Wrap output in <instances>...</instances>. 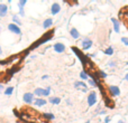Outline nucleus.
Returning <instances> with one entry per match:
<instances>
[{
  "label": "nucleus",
  "instance_id": "1",
  "mask_svg": "<svg viewBox=\"0 0 128 123\" xmlns=\"http://www.w3.org/2000/svg\"><path fill=\"white\" fill-rule=\"evenodd\" d=\"M22 100H24V102L27 104H32V103H34V101H35L33 93H25L24 96H22Z\"/></svg>",
  "mask_w": 128,
  "mask_h": 123
},
{
  "label": "nucleus",
  "instance_id": "2",
  "mask_svg": "<svg viewBox=\"0 0 128 123\" xmlns=\"http://www.w3.org/2000/svg\"><path fill=\"white\" fill-rule=\"evenodd\" d=\"M96 102H97V94H96V92H91L90 94H89V96H88V104H89V106L94 105Z\"/></svg>",
  "mask_w": 128,
  "mask_h": 123
},
{
  "label": "nucleus",
  "instance_id": "3",
  "mask_svg": "<svg viewBox=\"0 0 128 123\" xmlns=\"http://www.w3.org/2000/svg\"><path fill=\"white\" fill-rule=\"evenodd\" d=\"M8 29L11 31V33L16 34V35H22V30H20V28L15 24H9L8 25Z\"/></svg>",
  "mask_w": 128,
  "mask_h": 123
},
{
  "label": "nucleus",
  "instance_id": "4",
  "mask_svg": "<svg viewBox=\"0 0 128 123\" xmlns=\"http://www.w3.org/2000/svg\"><path fill=\"white\" fill-rule=\"evenodd\" d=\"M74 87L76 90H80V91H83V92H88V86L83 83L82 81H79V82H75L74 83Z\"/></svg>",
  "mask_w": 128,
  "mask_h": 123
},
{
  "label": "nucleus",
  "instance_id": "5",
  "mask_svg": "<svg viewBox=\"0 0 128 123\" xmlns=\"http://www.w3.org/2000/svg\"><path fill=\"white\" fill-rule=\"evenodd\" d=\"M53 48H54V51L58 54L63 53V52L65 51V46H64V44H61V43H56V44L53 46Z\"/></svg>",
  "mask_w": 128,
  "mask_h": 123
},
{
  "label": "nucleus",
  "instance_id": "6",
  "mask_svg": "<svg viewBox=\"0 0 128 123\" xmlns=\"http://www.w3.org/2000/svg\"><path fill=\"white\" fill-rule=\"evenodd\" d=\"M81 45H82V49H89L92 46V42H91V39H89V38H84V39L82 40Z\"/></svg>",
  "mask_w": 128,
  "mask_h": 123
},
{
  "label": "nucleus",
  "instance_id": "7",
  "mask_svg": "<svg viewBox=\"0 0 128 123\" xmlns=\"http://www.w3.org/2000/svg\"><path fill=\"white\" fill-rule=\"evenodd\" d=\"M109 91H110V93L114 95V96H119L120 95V90L118 86H115V85L109 86Z\"/></svg>",
  "mask_w": 128,
  "mask_h": 123
},
{
  "label": "nucleus",
  "instance_id": "8",
  "mask_svg": "<svg viewBox=\"0 0 128 123\" xmlns=\"http://www.w3.org/2000/svg\"><path fill=\"white\" fill-rule=\"evenodd\" d=\"M60 10H61V7H60V4L58 3H53L52 4V7H51V12H52V15H56V13H58L60 12Z\"/></svg>",
  "mask_w": 128,
  "mask_h": 123
},
{
  "label": "nucleus",
  "instance_id": "9",
  "mask_svg": "<svg viewBox=\"0 0 128 123\" xmlns=\"http://www.w3.org/2000/svg\"><path fill=\"white\" fill-rule=\"evenodd\" d=\"M8 12V7L4 3H0V17H4Z\"/></svg>",
  "mask_w": 128,
  "mask_h": 123
},
{
  "label": "nucleus",
  "instance_id": "10",
  "mask_svg": "<svg viewBox=\"0 0 128 123\" xmlns=\"http://www.w3.org/2000/svg\"><path fill=\"white\" fill-rule=\"evenodd\" d=\"M111 21L114 22V29H115V31L117 34L120 33V25H119V21H118L117 19H115V18H111Z\"/></svg>",
  "mask_w": 128,
  "mask_h": 123
},
{
  "label": "nucleus",
  "instance_id": "11",
  "mask_svg": "<svg viewBox=\"0 0 128 123\" xmlns=\"http://www.w3.org/2000/svg\"><path fill=\"white\" fill-rule=\"evenodd\" d=\"M34 104H35L37 108H40V106H43L46 104V101H45L44 99H35V101H34Z\"/></svg>",
  "mask_w": 128,
  "mask_h": 123
},
{
  "label": "nucleus",
  "instance_id": "12",
  "mask_svg": "<svg viewBox=\"0 0 128 123\" xmlns=\"http://www.w3.org/2000/svg\"><path fill=\"white\" fill-rule=\"evenodd\" d=\"M52 25H53V20H52L51 18H47V19L44 20V22H43V27H44L45 29H46V28H50Z\"/></svg>",
  "mask_w": 128,
  "mask_h": 123
},
{
  "label": "nucleus",
  "instance_id": "13",
  "mask_svg": "<svg viewBox=\"0 0 128 123\" xmlns=\"http://www.w3.org/2000/svg\"><path fill=\"white\" fill-rule=\"evenodd\" d=\"M70 33H71V36H72L74 39H79V38H80V33H79V31H78L75 28H72V29H71Z\"/></svg>",
  "mask_w": 128,
  "mask_h": 123
},
{
  "label": "nucleus",
  "instance_id": "14",
  "mask_svg": "<svg viewBox=\"0 0 128 123\" xmlns=\"http://www.w3.org/2000/svg\"><path fill=\"white\" fill-rule=\"evenodd\" d=\"M34 95H36V96H44V88L37 87L34 91Z\"/></svg>",
  "mask_w": 128,
  "mask_h": 123
},
{
  "label": "nucleus",
  "instance_id": "15",
  "mask_svg": "<svg viewBox=\"0 0 128 123\" xmlns=\"http://www.w3.org/2000/svg\"><path fill=\"white\" fill-rule=\"evenodd\" d=\"M50 102H51L52 104H60L61 103V99L60 97H50V100H48Z\"/></svg>",
  "mask_w": 128,
  "mask_h": 123
},
{
  "label": "nucleus",
  "instance_id": "16",
  "mask_svg": "<svg viewBox=\"0 0 128 123\" xmlns=\"http://www.w3.org/2000/svg\"><path fill=\"white\" fill-rule=\"evenodd\" d=\"M12 21H14V24L17 25L18 27L22 26V21H20V19L18 18V16H14V17H12Z\"/></svg>",
  "mask_w": 128,
  "mask_h": 123
},
{
  "label": "nucleus",
  "instance_id": "17",
  "mask_svg": "<svg viewBox=\"0 0 128 123\" xmlns=\"http://www.w3.org/2000/svg\"><path fill=\"white\" fill-rule=\"evenodd\" d=\"M104 54H106V55H108V56L112 55V54H114V48H112V47H108V48L104 51Z\"/></svg>",
  "mask_w": 128,
  "mask_h": 123
},
{
  "label": "nucleus",
  "instance_id": "18",
  "mask_svg": "<svg viewBox=\"0 0 128 123\" xmlns=\"http://www.w3.org/2000/svg\"><path fill=\"white\" fill-rule=\"evenodd\" d=\"M44 117H45V119H46V120H54V119H55L54 114H52V113H45Z\"/></svg>",
  "mask_w": 128,
  "mask_h": 123
},
{
  "label": "nucleus",
  "instance_id": "19",
  "mask_svg": "<svg viewBox=\"0 0 128 123\" xmlns=\"http://www.w3.org/2000/svg\"><path fill=\"white\" fill-rule=\"evenodd\" d=\"M12 92H14V87H8V88H6V91H4V94L6 95H11L12 94Z\"/></svg>",
  "mask_w": 128,
  "mask_h": 123
},
{
  "label": "nucleus",
  "instance_id": "20",
  "mask_svg": "<svg viewBox=\"0 0 128 123\" xmlns=\"http://www.w3.org/2000/svg\"><path fill=\"white\" fill-rule=\"evenodd\" d=\"M50 93H51V87H46V88H44V96H48Z\"/></svg>",
  "mask_w": 128,
  "mask_h": 123
},
{
  "label": "nucleus",
  "instance_id": "21",
  "mask_svg": "<svg viewBox=\"0 0 128 123\" xmlns=\"http://www.w3.org/2000/svg\"><path fill=\"white\" fill-rule=\"evenodd\" d=\"M80 77H81L82 79H88V75H86V72H81V73H80Z\"/></svg>",
  "mask_w": 128,
  "mask_h": 123
},
{
  "label": "nucleus",
  "instance_id": "22",
  "mask_svg": "<svg viewBox=\"0 0 128 123\" xmlns=\"http://www.w3.org/2000/svg\"><path fill=\"white\" fill-rule=\"evenodd\" d=\"M89 84H90V86H93V87L97 86V82H96V79H93V78H91L90 81H89Z\"/></svg>",
  "mask_w": 128,
  "mask_h": 123
},
{
  "label": "nucleus",
  "instance_id": "23",
  "mask_svg": "<svg viewBox=\"0 0 128 123\" xmlns=\"http://www.w3.org/2000/svg\"><path fill=\"white\" fill-rule=\"evenodd\" d=\"M26 0H20L19 2H18V6H19V8H24V6L26 4Z\"/></svg>",
  "mask_w": 128,
  "mask_h": 123
},
{
  "label": "nucleus",
  "instance_id": "24",
  "mask_svg": "<svg viewBox=\"0 0 128 123\" xmlns=\"http://www.w3.org/2000/svg\"><path fill=\"white\" fill-rule=\"evenodd\" d=\"M122 44H124V45H126V46H128V38H126V37H122Z\"/></svg>",
  "mask_w": 128,
  "mask_h": 123
},
{
  "label": "nucleus",
  "instance_id": "25",
  "mask_svg": "<svg viewBox=\"0 0 128 123\" xmlns=\"http://www.w3.org/2000/svg\"><path fill=\"white\" fill-rule=\"evenodd\" d=\"M99 75L102 77V78H106V77H107V74L104 72V70H100V72H99Z\"/></svg>",
  "mask_w": 128,
  "mask_h": 123
},
{
  "label": "nucleus",
  "instance_id": "26",
  "mask_svg": "<svg viewBox=\"0 0 128 123\" xmlns=\"http://www.w3.org/2000/svg\"><path fill=\"white\" fill-rule=\"evenodd\" d=\"M19 15H20V16H24V15H25L24 8H19Z\"/></svg>",
  "mask_w": 128,
  "mask_h": 123
},
{
  "label": "nucleus",
  "instance_id": "27",
  "mask_svg": "<svg viewBox=\"0 0 128 123\" xmlns=\"http://www.w3.org/2000/svg\"><path fill=\"white\" fill-rule=\"evenodd\" d=\"M110 120H111V118L107 117V118H106V119H104V123H109V122H110Z\"/></svg>",
  "mask_w": 128,
  "mask_h": 123
},
{
  "label": "nucleus",
  "instance_id": "28",
  "mask_svg": "<svg viewBox=\"0 0 128 123\" xmlns=\"http://www.w3.org/2000/svg\"><path fill=\"white\" fill-rule=\"evenodd\" d=\"M109 66H110V67H115L116 63H115V62H110V63H109Z\"/></svg>",
  "mask_w": 128,
  "mask_h": 123
},
{
  "label": "nucleus",
  "instance_id": "29",
  "mask_svg": "<svg viewBox=\"0 0 128 123\" xmlns=\"http://www.w3.org/2000/svg\"><path fill=\"white\" fill-rule=\"evenodd\" d=\"M42 78H43V79H46V78H48V76H47V75H43Z\"/></svg>",
  "mask_w": 128,
  "mask_h": 123
},
{
  "label": "nucleus",
  "instance_id": "30",
  "mask_svg": "<svg viewBox=\"0 0 128 123\" xmlns=\"http://www.w3.org/2000/svg\"><path fill=\"white\" fill-rule=\"evenodd\" d=\"M2 90H4V85H2V84H0V93H1Z\"/></svg>",
  "mask_w": 128,
  "mask_h": 123
},
{
  "label": "nucleus",
  "instance_id": "31",
  "mask_svg": "<svg viewBox=\"0 0 128 123\" xmlns=\"http://www.w3.org/2000/svg\"><path fill=\"white\" fill-rule=\"evenodd\" d=\"M0 54H2V49H1V45H0Z\"/></svg>",
  "mask_w": 128,
  "mask_h": 123
},
{
  "label": "nucleus",
  "instance_id": "32",
  "mask_svg": "<svg viewBox=\"0 0 128 123\" xmlns=\"http://www.w3.org/2000/svg\"><path fill=\"white\" fill-rule=\"evenodd\" d=\"M125 78H126V81H128V74L126 75V76H125Z\"/></svg>",
  "mask_w": 128,
  "mask_h": 123
},
{
  "label": "nucleus",
  "instance_id": "33",
  "mask_svg": "<svg viewBox=\"0 0 128 123\" xmlns=\"http://www.w3.org/2000/svg\"><path fill=\"white\" fill-rule=\"evenodd\" d=\"M118 123H125L124 121H119V122H118Z\"/></svg>",
  "mask_w": 128,
  "mask_h": 123
},
{
  "label": "nucleus",
  "instance_id": "34",
  "mask_svg": "<svg viewBox=\"0 0 128 123\" xmlns=\"http://www.w3.org/2000/svg\"><path fill=\"white\" fill-rule=\"evenodd\" d=\"M86 123H90V121H86Z\"/></svg>",
  "mask_w": 128,
  "mask_h": 123
},
{
  "label": "nucleus",
  "instance_id": "35",
  "mask_svg": "<svg viewBox=\"0 0 128 123\" xmlns=\"http://www.w3.org/2000/svg\"><path fill=\"white\" fill-rule=\"evenodd\" d=\"M0 34H1V28H0Z\"/></svg>",
  "mask_w": 128,
  "mask_h": 123
},
{
  "label": "nucleus",
  "instance_id": "36",
  "mask_svg": "<svg viewBox=\"0 0 128 123\" xmlns=\"http://www.w3.org/2000/svg\"><path fill=\"white\" fill-rule=\"evenodd\" d=\"M127 65H128V63H127Z\"/></svg>",
  "mask_w": 128,
  "mask_h": 123
}]
</instances>
